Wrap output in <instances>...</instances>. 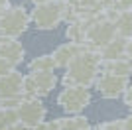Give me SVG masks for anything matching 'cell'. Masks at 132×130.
Instances as JSON below:
<instances>
[{
  "label": "cell",
  "instance_id": "cell-1",
  "mask_svg": "<svg viewBox=\"0 0 132 130\" xmlns=\"http://www.w3.org/2000/svg\"><path fill=\"white\" fill-rule=\"evenodd\" d=\"M101 71V57L93 49L81 47L75 57H73L65 67L63 75V85H81V87H91L95 77Z\"/></svg>",
  "mask_w": 132,
  "mask_h": 130
},
{
  "label": "cell",
  "instance_id": "cell-2",
  "mask_svg": "<svg viewBox=\"0 0 132 130\" xmlns=\"http://www.w3.org/2000/svg\"><path fill=\"white\" fill-rule=\"evenodd\" d=\"M30 28V12L24 6H6L0 12V38L18 39Z\"/></svg>",
  "mask_w": 132,
  "mask_h": 130
},
{
  "label": "cell",
  "instance_id": "cell-3",
  "mask_svg": "<svg viewBox=\"0 0 132 130\" xmlns=\"http://www.w3.org/2000/svg\"><path fill=\"white\" fill-rule=\"evenodd\" d=\"M61 22H63V0L34 4V10L30 12V24H34V28H38L39 32L55 30Z\"/></svg>",
  "mask_w": 132,
  "mask_h": 130
},
{
  "label": "cell",
  "instance_id": "cell-4",
  "mask_svg": "<svg viewBox=\"0 0 132 130\" xmlns=\"http://www.w3.org/2000/svg\"><path fill=\"white\" fill-rule=\"evenodd\" d=\"M57 85L53 71H30L22 79V97H45Z\"/></svg>",
  "mask_w": 132,
  "mask_h": 130
},
{
  "label": "cell",
  "instance_id": "cell-5",
  "mask_svg": "<svg viewBox=\"0 0 132 130\" xmlns=\"http://www.w3.org/2000/svg\"><path fill=\"white\" fill-rule=\"evenodd\" d=\"M57 104L67 114H79L91 104V91L89 87L81 85H63L61 93L57 95Z\"/></svg>",
  "mask_w": 132,
  "mask_h": 130
},
{
  "label": "cell",
  "instance_id": "cell-6",
  "mask_svg": "<svg viewBox=\"0 0 132 130\" xmlns=\"http://www.w3.org/2000/svg\"><path fill=\"white\" fill-rule=\"evenodd\" d=\"M14 110H16L18 122H22L28 128L45 120V114H47V108L39 97H22L20 103L14 107Z\"/></svg>",
  "mask_w": 132,
  "mask_h": 130
},
{
  "label": "cell",
  "instance_id": "cell-7",
  "mask_svg": "<svg viewBox=\"0 0 132 130\" xmlns=\"http://www.w3.org/2000/svg\"><path fill=\"white\" fill-rule=\"evenodd\" d=\"M114 26L112 22L106 20V18H97V20L89 26V30L85 32V38H83V47L85 49H93V51H99L106 42L114 38Z\"/></svg>",
  "mask_w": 132,
  "mask_h": 130
},
{
  "label": "cell",
  "instance_id": "cell-8",
  "mask_svg": "<svg viewBox=\"0 0 132 130\" xmlns=\"http://www.w3.org/2000/svg\"><path fill=\"white\" fill-rule=\"evenodd\" d=\"M93 85L97 87V91H99V95L103 99H120L122 91L130 85V77L99 71V75L95 77Z\"/></svg>",
  "mask_w": 132,
  "mask_h": 130
},
{
  "label": "cell",
  "instance_id": "cell-9",
  "mask_svg": "<svg viewBox=\"0 0 132 130\" xmlns=\"http://www.w3.org/2000/svg\"><path fill=\"white\" fill-rule=\"evenodd\" d=\"M101 59H116V57H130L132 55V38H114L106 42L103 47L97 51Z\"/></svg>",
  "mask_w": 132,
  "mask_h": 130
},
{
  "label": "cell",
  "instance_id": "cell-10",
  "mask_svg": "<svg viewBox=\"0 0 132 130\" xmlns=\"http://www.w3.org/2000/svg\"><path fill=\"white\" fill-rule=\"evenodd\" d=\"M22 79H24V75L16 69L2 73L0 75V101L22 97Z\"/></svg>",
  "mask_w": 132,
  "mask_h": 130
},
{
  "label": "cell",
  "instance_id": "cell-11",
  "mask_svg": "<svg viewBox=\"0 0 132 130\" xmlns=\"http://www.w3.org/2000/svg\"><path fill=\"white\" fill-rule=\"evenodd\" d=\"M26 57V49L18 39L12 38H0V59L8 61L10 65L18 67Z\"/></svg>",
  "mask_w": 132,
  "mask_h": 130
},
{
  "label": "cell",
  "instance_id": "cell-12",
  "mask_svg": "<svg viewBox=\"0 0 132 130\" xmlns=\"http://www.w3.org/2000/svg\"><path fill=\"white\" fill-rule=\"evenodd\" d=\"M81 47L83 45H79V43H75V42H65V43H61V45H57V47L53 49V53H50L51 59H53L55 69H65L67 63L81 51Z\"/></svg>",
  "mask_w": 132,
  "mask_h": 130
},
{
  "label": "cell",
  "instance_id": "cell-13",
  "mask_svg": "<svg viewBox=\"0 0 132 130\" xmlns=\"http://www.w3.org/2000/svg\"><path fill=\"white\" fill-rule=\"evenodd\" d=\"M101 71H106V73H114V75H126V77H130V71H132L130 57L101 59Z\"/></svg>",
  "mask_w": 132,
  "mask_h": 130
},
{
  "label": "cell",
  "instance_id": "cell-14",
  "mask_svg": "<svg viewBox=\"0 0 132 130\" xmlns=\"http://www.w3.org/2000/svg\"><path fill=\"white\" fill-rule=\"evenodd\" d=\"M114 26V34L120 38H132V10L118 12L116 18L112 20Z\"/></svg>",
  "mask_w": 132,
  "mask_h": 130
},
{
  "label": "cell",
  "instance_id": "cell-15",
  "mask_svg": "<svg viewBox=\"0 0 132 130\" xmlns=\"http://www.w3.org/2000/svg\"><path fill=\"white\" fill-rule=\"evenodd\" d=\"M57 126L59 130H83L89 128V118L83 116L81 112L79 114H69V116H63V118H57Z\"/></svg>",
  "mask_w": 132,
  "mask_h": 130
},
{
  "label": "cell",
  "instance_id": "cell-16",
  "mask_svg": "<svg viewBox=\"0 0 132 130\" xmlns=\"http://www.w3.org/2000/svg\"><path fill=\"white\" fill-rule=\"evenodd\" d=\"M30 71H55V65L53 59H51L50 53H44V55H38L30 61Z\"/></svg>",
  "mask_w": 132,
  "mask_h": 130
},
{
  "label": "cell",
  "instance_id": "cell-17",
  "mask_svg": "<svg viewBox=\"0 0 132 130\" xmlns=\"http://www.w3.org/2000/svg\"><path fill=\"white\" fill-rule=\"evenodd\" d=\"M18 122V116H16V110L12 107H0V130L8 128L10 124Z\"/></svg>",
  "mask_w": 132,
  "mask_h": 130
},
{
  "label": "cell",
  "instance_id": "cell-18",
  "mask_svg": "<svg viewBox=\"0 0 132 130\" xmlns=\"http://www.w3.org/2000/svg\"><path fill=\"white\" fill-rule=\"evenodd\" d=\"M97 128L99 130H124V126H122L120 120H106V122H101Z\"/></svg>",
  "mask_w": 132,
  "mask_h": 130
},
{
  "label": "cell",
  "instance_id": "cell-19",
  "mask_svg": "<svg viewBox=\"0 0 132 130\" xmlns=\"http://www.w3.org/2000/svg\"><path fill=\"white\" fill-rule=\"evenodd\" d=\"M110 6L116 12H124V10H132V0H112Z\"/></svg>",
  "mask_w": 132,
  "mask_h": 130
},
{
  "label": "cell",
  "instance_id": "cell-20",
  "mask_svg": "<svg viewBox=\"0 0 132 130\" xmlns=\"http://www.w3.org/2000/svg\"><path fill=\"white\" fill-rule=\"evenodd\" d=\"M71 4H75L79 10H89V8H93L99 0H69Z\"/></svg>",
  "mask_w": 132,
  "mask_h": 130
},
{
  "label": "cell",
  "instance_id": "cell-21",
  "mask_svg": "<svg viewBox=\"0 0 132 130\" xmlns=\"http://www.w3.org/2000/svg\"><path fill=\"white\" fill-rule=\"evenodd\" d=\"M120 97H122V101H124V107H128V108H130V107H132V99H130V85H128L126 89L122 91V95H120Z\"/></svg>",
  "mask_w": 132,
  "mask_h": 130
},
{
  "label": "cell",
  "instance_id": "cell-22",
  "mask_svg": "<svg viewBox=\"0 0 132 130\" xmlns=\"http://www.w3.org/2000/svg\"><path fill=\"white\" fill-rule=\"evenodd\" d=\"M12 69H16V67H14V65H10L8 61L0 59V75H2V73H8V71H12Z\"/></svg>",
  "mask_w": 132,
  "mask_h": 130
},
{
  "label": "cell",
  "instance_id": "cell-23",
  "mask_svg": "<svg viewBox=\"0 0 132 130\" xmlns=\"http://www.w3.org/2000/svg\"><path fill=\"white\" fill-rule=\"evenodd\" d=\"M30 130H51L50 128V122H45V120H42L39 124H36V126H32Z\"/></svg>",
  "mask_w": 132,
  "mask_h": 130
},
{
  "label": "cell",
  "instance_id": "cell-24",
  "mask_svg": "<svg viewBox=\"0 0 132 130\" xmlns=\"http://www.w3.org/2000/svg\"><path fill=\"white\" fill-rule=\"evenodd\" d=\"M6 6H10V0H0V12L4 10Z\"/></svg>",
  "mask_w": 132,
  "mask_h": 130
},
{
  "label": "cell",
  "instance_id": "cell-25",
  "mask_svg": "<svg viewBox=\"0 0 132 130\" xmlns=\"http://www.w3.org/2000/svg\"><path fill=\"white\" fill-rule=\"evenodd\" d=\"M34 4H44V2H55V0H32Z\"/></svg>",
  "mask_w": 132,
  "mask_h": 130
},
{
  "label": "cell",
  "instance_id": "cell-26",
  "mask_svg": "<svg viewBox=\"0 0 132 130\" xmlns=\"http://www.w3.org/2000/svg\"><path fill=\"white\" fill-rule=\"evenodd\" d=\"M83 130H95V128H91V126H89V128H83Z\"/></svg>",
  "mask_w": 132,
  "mask_h": 130
},
{
  "label": "cell",
  "instance_id": "cell-27",
  "mask_svg": "<svg viewBox=\"0 0 132 130\" xmlns=\"http://www.w3.org/2000/svg\"><path fill=\"white\" fill-rule=\"evenodd\" d=\"M95 130H99V128H95Z\"/></svg>",
  "mask_w": 132,
  "mask_h": 130
}]
</instances>
